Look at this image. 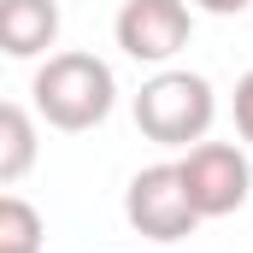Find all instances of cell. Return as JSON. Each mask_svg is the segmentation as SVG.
Returning a JSON list of instances; mask_svg holds the SVG:
<instances>
[{
    "instance_id": "6da1fadb",
    "label": "cell",
    "mask_w": 253,
    "mask_h": 253,
    "mask_svg": "<svg viewBox=\"0 0 253 253\" xmlns=\"http://www.w3.org/2000/svg\"><path fill=\"white\" fill-rule=\"evenodd\" d=\"M30 94H36V112L53 129L83 135V129H94V124L112 118L118 77H112V65L94 59V53H47V65L30 83Z\"/></svg>"
},
{
    "instance_id": "7a4b0ae2",
    "label": "cell",
    "mask_w": 253,
    "mask_h": 253,
    "mask_svg": "<svg viewBox=\"0 0 253 253\" xmlns=\"http://www.w3.org/2000/svg\"><path fill=\"white\" fill-rule=\"evenodd\" d=\"M218 118V94L200 71H153L135 94V129L159 147H183L206 141V129Z\"/></svg>"
},
{
    "instance_id": "3957f363",
    "label": "cell",
    "mask_w": 253,
    "mask_h": 253,
    "mask_svg": "<svg viewBox=\"0 0 253 253\" xmlns=\"http://www.w3.org/2000/svg\"><path fill=\"white\" fill-rule=\"evenodd\" d=\"M124 218H129V230L147 236V242H183V236H194V230L206 224L200 206L189 200V183H183L177 159H171V165H147V171L129 177Z\"/></svg>"
},
{
    "instance_id": "277c9868",
    "label": "cell",
    "mask_w": 253,
    "mask_h": 253,
    "mask_svg": "<svg viewBox=\"0 0 253 253\" xmlns=\"http://www.w3.org/2000/svg\"><path fill=\"white\" fill-rule=\"evenodd\" d=\"M177 171L189 183V200L200 206V218H230L253 194V159L236 141H194L177 159Z\"/></svg>"
},
{
    "instance_id": "5b68a950",
    "label": "cell",
    "mask_w": 253,
    "mask_h": 253,
    "mask_svg": "<svg viewBox=\"0 0 253 253\" xmlns=\"http://www.w3.org/2000/svg\"><path fill=\"white\" fill-rule=\"evenodd\" d=\"M112 36L135 65H171L194 36L189 0H124L112 18Z\"/></svg>"
},
{
    "instance_id": "8992f818",
    "label": "cell",
    "mask_w": 253,
    "mask_h": 253,
    "mask_svg": "<svg viewBox=\"0 0 253 253\" xmlns=\"http://www.w3.org/2000/svg\"><path fill=\"white\" fill-rule=\"evenodd\" d=\"M53 42H59V0H0L6 59H42Z\"/></svg>"
},
{
    "instance_id": "52a82bcc",
    "label": "cell",
    "mask_w": 253,
    "mask_h": 253,
    "mask_svg": "<svg viewBox=\"0 0 253 253\" xmlns=\"http://www.w3.org/2000/svg\"><path fill=\"white\" fill-rule=\"evenodd\" d=\"M30 165H36V124H30V112L18 100H6L0 106V183L6 189L24 183Z\"/></svg>"
},
{
    "instance_id": "ba28073f",
    "label": "cell",
    "mask_w": 253,
    "mask_h": 253,
    "mask_svg": "<svg viewBox=\"0 0 253 253\" xmlns=\"http://www.w3.org/2000/svg\"><path fill=\"white\" fill-rule=\"evenodd\" d=\"M42 236H47L42 212L24 194H6L0 200V253H42Z\"/></svg>"
},
{
    "instance_id": "9c48e42d",
    "label": "cell",
    "mask_w": 253,
    "mask_h": 253,
    "mask_svg": "<svg viewBox=\"0 0 253 253\" xmlns=\"http://www.w3.org/2000/svg\"><path fill=\"white\" fill-rule=\"evenodd\" d=\"M236 129H242V141L253 147V71L236 83Z\"/></svg>"
},
{
    "instance_id": "30bf717a",
    "label": "cell",
    "mask_w": 253,
    "mask_h": 253,
    "mask_svg": "<svg viewBox=\"0 0 253 253\" xmlns=\"http://www.w3.org/2000/svg\"><path fill=\"white\" fill-rule=\"evenodd\" d=\"M189 6H200V12H212V18H236V12H248L253 0H189Z\"/></svg>"
}]
</instances>
